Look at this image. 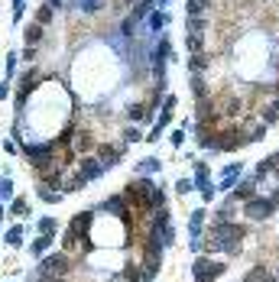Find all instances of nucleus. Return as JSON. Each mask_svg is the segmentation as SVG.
I'll return each mask as SVG.
<instances>
[{"instance_id": "nucleus-1", "label": "nucleus", "mask_w": 279, "mask_h": 282, "mask_svg": "<svg viewBox=\"0 0 279 282\" xmlns=\"http://www.w3.org/2000/svg\"><path fill=\"white\" fill-rule=\"evenodd\" d=\"M247 237V227L237 221H214L208 230V240L201 243L205 253H237Z\"/></svg>"}, {"instance_id": "nucleus-2", "label": "nucleus", "mask_w": 279, "mask_h": 282, "mask_svg": "<svg viewBox=\"0 0 279 282\" xmlns=\"http://www.w3.org/2000/svg\"><path fill=\"white\" fill-rule=\"evenodd\" d=\"M72 256H69V250H59V253H49V256L39 263V276H49V279H62V276H69L72 272Z\"/></svg>"}, {"instance_id": "nucleus-3", "label": "nucleus", "mask_w": 279, "mask_h": 282, "mask_svg": "<svg viewBox=\"0 0 279 282\" xmlns=\"http://www.w3.org/2000/svg\"><path fill=\"white\" fill-rule=\"evenodd\" d=\"M243 214L250 217V221H273V214H276V201L269 195H253L250 201H243Z\"/></svg>"}, {"instance_id": "nucleus-4", "label": "nucleus", "mask_w": 279, "mask_h": 282, "mask_svg": "<svg viewBox=\"0 0 279 282\" xmlns=\"http://www.w3.org/2000/svg\"><path fill=\"white\" fill-rule=\"evenodd\" d=\"M227 272V263H214L211 256H198L192 263V279L195 282H214Z\"/></svg>"}, {"instance_id": "nucleus-5", "label": "nucleus", "mask_w": 279, "mask_h": 282, "mask_svg": "<svg viewBox=\"0 0 279 282\" xmlns=\"http://www.w3.org/2000/svg\"><path fill=\"white\" fill-rule=\"evenodd\" d=\"M195 188L201 191V198H205V201H211V198H214V185L208 182V166L201 159H195Z\"/></svg>"}, {"instance_id": "nucleus-6", "label": "nucleus", "mask_w": 279, "mask_h": 282, "mask_svg": "<svg viewBox=\"0 0 279 282\" xmlns=\"http://www.w3.org/2000/svg\"><path fill=\"white\" fill-rule=\"evenodd\" d=\"M91 221H94V211H81V214L72 217V227H69V230L81 240V243H85V237H88V227H91Z\"/></svg>"}, {"instance_id": "nucleus-7", "label": "nucleus", "mask_w": 279, "mask_h": 282, "mask_svg": "<svg viewBox=\"0 0 279 282\" xmlns=\"http://www.w3.org/2000/svg\"><path fill=\"white\" fill-rule=\"evenodd\" d=\"M256 182H260L256 175L240 178V182H237V188H234V201H250V198L256 195Z\"/></svg>"}, {"instance_id": "nucleus-8", "label": "nucleus", "mask_w": 279, "mask_h": 282, "mask_svg": "<svg viewBox=\"0 0 279 282\" xmlns=\"http://www.w3.org/2000/svg\"><path fill=\"white\" fill-rule=\"evenodd\" d=\"M120 153H124L120 146H101V149H98V156H101V162H104V169H107V166H117V162H120Z\"/></svg>"}, {"instance_id": "nucleus-9", "label": "nucleus", "mask_w": 279, "mask_h": 282, "mask_svg": "<svg viewBox=\"0 0 279 282\" xmlns=\"http://www.w3.org/2000/svg\"><path fill=\"white\" fill-rule=\"evenodd\" d=\"M127 117H130L133 123H137V120H149V117H153V107H149V104H130V107H127Z\"/></svg>"}, {"instance_id": "nucleus-10", "label": "nucleus", "mask_w": 279, "mask_h": 282, "mask_svg": "<svg viewBox=\"0 0 279 282\" xmlns=\"http://www.w3.org/2000/svg\"><path fill=\"white\" fill-rule=\"evenodd\" d=\"M153 4H156V0H137V7L130 10V20H143V17H149V13H153Z\"/></svg>"}, {"instance_id": "nucleus-11", "label": "nucleus", "mask_w": 279, "mask_h": 282, "mask_svg": "<svg viewBox=\"0 0 279 282\" xmlns=\"http://www.w3.org/2000/svg\"><path fill=\"white\" fill-rule=\"evenodd\" d=\"M43 23H30L26 26V46H39V39H43Z\"/></svg>"}, {"instance_id": "nucleus-12", "label": "nucleus", "mask_w": 279, "mask_h": 282, "mask_svg": "<svg viewBox=\"0 0 279 282\" xmlns=\"http://www.w3.org/2000/svg\"><path fill=\"white\" fill-rule=\"evenodd\" d=\"M185 46H188V52H201L205 49V33H188V39H185Z\"/></svg>"}, {"instance_id": "nucleus-13", "label": "nucleus", "mask_w": 279, "mask_h": 282, "mask_svg": "<svg viewBox=\"0 0 279 282\" xmlns=\"http://www.w3.org/2000/svg\"><path fill=\"white\" fill-rule=\"evenodd\" d=\"M72 146H75V153H85V149H91L94 143H91V136L81 130V133H75V136H72Z\"/></svg>"}, {"instance_id": "nucleus-14", "label": "nucleus", "mask_w": 279, "mask_h": 282, "mask_svg": "<svg viewBox=\"0 0 279 282\" xmlns=\"http://www.w3.org/2000/svg\"><path fill=\"white\" fill-rule=\"evenodd\" d=\"M234 204H237V201H234V198H230V201H224V204H221V208H217V214H214V221H234V211H237V208H234Z\"/></svg>"}, {"instance_id": "nucleus-15", "label": "nucleus", "mask_w": 279, "mask_h": 282, "mask_svg": "<svg viewBox=\"0 0 279 282\" xmlns=\"http://www.w3.org/2000/svg\"><path fill=\"white\" fill-rule=\"evenodd\" d=\"M52 243H56V233H43V237H39L36 243L30 246V250H33V253H36V256H39V253H46V250H49Z\"/></svg>"}, {"instance_id": "nucleus-16", "label": "nucleus", "mask_w": 279, "mask_h": 282, "mask_svg": "<svg viewBox=\"0 0 279 282\" xmlns=\"http://www.w3.org/2000/svg\"><path fill=\"white\" fill-rule=\"evenodd\" d=\"M39 198H43V201H49V204H59V201H62V191H52L49 188V185H39Z\"/></svg>"}, {"instance_id": "nucleus-17", "label": "nucleus", "mask_w": 279, "mask_h": 282, "mask_svg": "<svg viewBox=\"0 0 279 282\" xmlns=\"http://www.w3.org/2000/svg\"><path fill=\"white\" fill-rule=\"evenodd\" d=\"M243 133H247V140H250V143H260L263 136H266V123L260 120V123H253L250 130H243Z\"/></svg>"}, {"instance_id": "nucleus-18", "label": "nucleus", "mask_w": 279, "mask_h": 282, "mask_svg": "<svg viewBox=\"0 0 279 282\" xmlns=\"http://www.w3.org/2000/svg\"><path fill=\"white\" fill-rule=\"evenodd\" d=\"M166 23H169V17L162 10H153V13H149V30H153V33H159Z\"/></svg>"}, {"instance_id": "nucleus-19", "label": "nucleus", "mask_w": 279, "mask_h": 282, "mask_svg": "<svg viewBox=\"0 0 279 282\" xmlns=\"http://www.w3.org/2000/svg\"><path fill=\"white\" fill-rule=\"evenodd\" d=\"M260 120L266 123V127H273V123L279 120V107H276V104H266V107L260 111Z\"/></svg>"}, {"instance_id": "nucleus-20", "label": "nucleus", "mask_w": 279, "mask_h": 282, "mask_svg": "<svg viewBox=\"0 0 279 282\" xmlns=\"http://www.w3.org/2000/svg\"><path fill=\"white\" fill-rule=\"evenodd\" d=\"M188 65H192V72H205V68L211 65V59L205 56V52H195V56L188 59Z\"/></svg>"}, {"instance_id": "nucleus-21", "label": "nucleus", "mask_w": 279, "mask_h": 282, "mask_svg": "<svg viewBox=\"0 0 279 282\" xmlns=\"http://www.w3.org/2000/svg\"><path fill=\"white\" fill-rule=\"evenodd\" d=\"M140 175H153V172H159V159H153V156H146V159L137 166Z\"/></svg>"}, {"instance_id": "nucleus-22", "label": "nucleus", "mask_w": 279, "mask_h": 282, "mask_svg": "<svg viewBox=\"0 0 279 282\" xmlns=\"http://www.w3.org/2000/svg\"><path fill=\"white\" fill-rule=\"evenodd\" d=\"M205 10H208V0H188V4H185V13H188V17H201Z\"/></svg>"}, {"instance_id": "nucleus-23", "label": "nucleus", "mask_w": 279, "mask_h": 282, "mask_svg": "<svg viewBox=\"0 0 279 282\" xmlns=\"http://www.w3.org/2000/svg\"><path fill=\"white\" fill-rule=\"evenodd\" d=\"M192 91H195V98H198V101H205V98H208V85H205V78H198V75H195Z\"/></svg>"}, {"instance_id": "nucleus-24", "label": "nucleus", "mask_w": 279, "mask_h": 282, "mask_svg": "<svg viewBox=\"0 0 279 282\" xmlns=\"http://www.w3.org/2000/svg\"><path fill=\"white\" fill-rule=\"evenodd\" d=\"M7 243H10V246L23 243V227H10V230H7Z\"/></svg>"}, {"instance_id": "nucleus-25", "label": "nucleus", "mask_w": 279, "mask_h": 282, "mask_svg": "<svg viewBox=\"0 0 279 282\" xmlns=\"http://www.w3.org/2000/svg\"><path fill=\"white\" fill-rule=\"evenodd\" d=\"M0 201H13V182L0 178Z\"/></svg>"}, {"instance_id": "nucleus-26", "label": "nucleus", "mask_w": 279, "mask_h": 282, "mask_svg": "<svg viewBox=\"0 0 279 282\" xmlns=\"http://www.w3.org/2000/svg\"><path fill=\"white\" fill-rule=\"evenodd\" d=\"M52 13H56V7H52V4H46V7H39V13H36V23H49V20H52Z\"/></svg>"}, {"instance_id": "nucleus-27", "label": "nucleus", "mask_w": 279, "mask_h": 282, "mask_svg": "<svg viewBox=\"0 0 279 282\" xmlns=\"http://www.w3.org/2000/svg\"><path fill=\"white\" fill-rule=\"evenodd\" d=\"M78 4V10H85V13H98L101 10V0H75Z\"/></svg>"}, {"instance_id": "nucleus-28", "label": "nucleus", "mask_w": 279, "mask_h": 282, "mask_svg": "<svg viewBox=\"0 0 279 282\" xmlns=\"http://www.w3.org/2000/svg\"><path fill=\"white\" fill-rule=\"evenodd\" d=\"M10 214H13V217H23V214H26V201H23V198H13Z\"/></svg>"}, {"instance_id": "nucleus-29", "label": "nucleus", "mask_w": 279, "mask_h": 282, "mask_svg": "<svg viewBox=\"0 0 279 282\" xmlns=\"http://www.w3.org/2000/svg\"><path fill=\"white\" fill-rule=\"evenodd\" d=\"M39 230H43V233H56V230H59L56 217H43V221H39Z\"/></svg>"}, {"instance_id": "nucleus-30", "label": "nucleus", "mask_w": 279, "mask_h": 282, "mask_svg": "<svg viewBox=\"0 0 279 282\" xmlns=\"http://www.w3.org/2000/svg\"><path fill=\"white\" fill-rule=\"evenodd\" d=\"M269 172H273V166H269V159H260V162H256V172H253V175H256V178H266Z\"/></svg>"}, {"instance_id": "nucleus-31", "label": "nucleus", "mask_w": 279, "mask_h": 282, "mask_svg": "<svg viewBox=\"0 0 279 282\" xmlns=\"http://www.w3.org/2000/svg\"><path fill=\"white\" fill-rule=\"evenodd\" d=\"M192 188H195V182H192V178H179V182H175V191H179V195H188Z\"/></svg>"}, {"instance_id": "nucleus-32", "label": "nucleus", "mask_w": 279, "mask_h": 282, "mask_svg": "<svg viewBox=\"0 0 279 282\" xmlns=\"http://www.w3.org/2000/svg\"><path fill=\"white\" fill-rule=\"evenodd\" d=\"M124 140H127V143H140V140H143V133H140L137 127H127V130H124Z\"/></svg>"}, {"instance_id": "nucleus-33", "label": "nucleus", "mask_w": 279, "mask_h": 282, "mask_svg": "<svg viewBox=\"0 0 279 282\" xmlns=\"http://www.w3.org/2000/svg\"><path fill=\"white\" fill-rule=\"evenodd\" d=\"M124 276H127V282H140V279H143V272H140L137 266L130 263V266H127V269H124Z\"/></svg>"}, {"instance_id": "nucleus-34", "label": "nucleus", "mask_w": 279, "mask_h": 282, "mask_svg": "<svg viewBox=\"0 0 279 282\" xmlns=\"http://www.w3.org/2000/svg\"><path fill=\"white\" fill-rule=\"evenodd\" d=\"M23 7H26V0H13V20L23 17Z\"/></svg>"}, {"instance_id": "nucleus-35", "label": "nucleus", "mask_w": 279, "mask_h": 282, "mask_svg": "<svg viewBox=\"0 0 279 282\" xmlns=\"http://www.w3.org/2000/svg\"><path fill=\"white\" fill-rule=\"evenodd\" d=\"M182 140H185V130H175V133H172V146H182Z\"/></svg>"}, {"instance_id": "nucleus-36", "label": "nucleus", "mask_w": 279, "mask_h": 282, "mask_svg": "<svg viewBox=\"0 0 279 282\" xmlns=\"http://www.w3.org/2000/svg\"><path fill=\"white\" fill-rule=\"evenodd\" d=\"M162 104H166V107H162V111H175V98H172V94H169V98L162 101Z\"/></svg>"}, {"instance_id": "nucleus-37", "label": "nucleus", "mask_w": 279, "mask_h": 282, "mask_svg": "<svg viewBox=\"0 0 279 282\" xmlns=\"http://www.w3.org/2000/svg\"><path fill=\"white\" fill-rule=\"evenodd\" d=\"M269 166H273V172L279 175V153H273V156H269Z\"/></svg>"}, {"instance_id": "nucleus-38", "label": "nucleus", "mask_w": 279, "mask_h": 282, "mask_svg": "<svg viewBox=\"0 0 279 282\" xmlns=\"http://www.w3.org/2000/svg\"><path fill=\"white\" fill-rule=\"evenodd\" d=\"M33 56H36V46H26V49H23V59H26V62H30Z\"/></svg>"}, {"instance_id": "nucleus-39", "label": "nucleus", "mask_w": 279, "mask_h": 282, "mask_svg": "<svg viewBox=\"0 0 279 282\" xmlns=\"http://www.w3.org/2000/svg\"><path fill=\"white\" fill-rule=\"evenodd\" d=\"M156 4H159V7H166V4H169V0H156Z\"/></svg>"}, {"instance_id": "nucleus-40", "label": "nucleus", "mask_w": 279, "mask_h": 282, "mask_svg": "<svg viewBox=\"0 0 279 282\" xmlns=\"http://www.w3.org/2000/svg\"><path fill=\"white\" fill-rule=\"evenodd\" d=\"M130 4H133V0H130Z\"/></svg>"}]
</instances>
